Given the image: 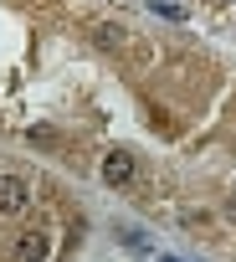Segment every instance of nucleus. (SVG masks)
<instances>
[{"mask_svg":"<svg viewBox=\"0 0 236 262\" xmlns=\"http://www.w3.org/2000/svg\"><path fill=\"white\" fill-rule=\"evenodd\" d=\"M31 206V185L21 175H0V216H21Z\"/></svg>","mask_w":236,"mask_h":262,"instance_id":"obj_1","label":"nucleus"},{"mask_svg":"<svg viewBox=\"0 0 236 262\" xmlns=\"http://www.w3.org/2000/svg\"><path fill=\"white\" fill-rule=\"evenodd\" d=\"M103 180L108 185H129L134 180V149H108L103 155Z\"/></svg>","mask_w":236,"mask_h":262,"instance_id":"obj_2","label":"nucleus"},{"mask_svg":"<svg viewBox=\"0 0 236 262\" xmlns=\"http://www.w3.org/2000/svg\"><path fill=\"white\" fill-rule=\"evenodd\" d=\"M16 262H41L46 257V236L41 231H26V236H16V252H11Z\"/></svg>","mask_w":236,"mask_h":262,"instance_id":"obj_3","label":"nucleus"},{"mask_svg":"<svg viewBox=\"0 0 236 262\" xmlns=\"http://www.w3.org/2000/svg\"><path fill=\"white\" fill-rule=\"evenodd\" d=\"M87 31H92V36H98V41H103V47H118V41H124V36H118V31H113V26H103V21H92V26H87Z\"/></svg>","mask_w":236,"mask_h":262,"instance_id":"obj_4","label":"nucleus"},{"mask_svg":"<svg viewBox=\"0 0 236 262\" xmlns=\"http://www.w3.org/2000/svg\"><path fill=\"white\" fill-rule=\"evenodd\" d=\"M149 11H159V16H170V21H185V11L170 6V0H149Z\"/></svg>","mask_w":236,"mask_h":262,"instance_id":"obj_5","label":"nucleus"},{"mask_svg":"<svg viewBox=\"0 0 236 262\" xmlns=\"http://www.w3.org/2000/svg\"><path fill=\"white\" fill-rule=\"evenodd\" d=\"M159 262H180V257H159Z\"/></svg>","mask_w":236,"mask_h":262,"instance_id":"obj_6","label":"nucleus"}]
</instances>
